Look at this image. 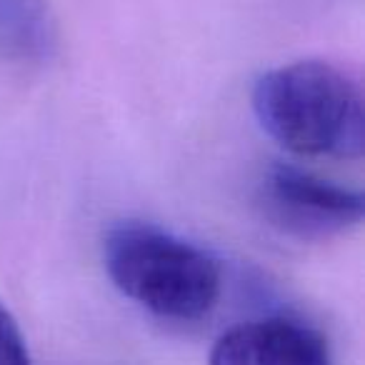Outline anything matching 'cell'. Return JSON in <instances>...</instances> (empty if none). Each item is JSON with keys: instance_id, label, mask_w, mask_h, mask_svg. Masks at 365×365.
<instances>
[{"instance_id": "6da1fadb", "label": "cell", "mask_w": 365, "mask_h": 365, "mask_svg": "<svg viewBox=\"0 0 365 365\" xmlns=\"http://www.w3.org/2000/svg\"><path fill=\"white\" fill-rule=\"evenodd\" d=\"M250 103L260 128L295 155H363V93L333 63L298 61L273 68L255 81Z\"/></svg>"}, {"instance_id": "7a4b0ae2", "label": "cell", "mask_w": 365, "mask_h": 365, "mask_svg": "<svg viewBox=\"0 0 365 365\" xmlns=\"http://www.w3.org/2000/svg\"><path fill=\"white\" fill-rule=\"evenodd\" d=\"M103 265L125 298L165 320L205 318L223 290V270L208 250L143 220L108 230Z\"/></svg>"}, {"instance_id": "3957f363", "label": "cell", "mask_w": 365, "mask_h": 365, "mask_svg": "<svg viewBox=\"0 0 365 365\" xmlns=\"http://www.w3.org/2000/svg\"><path fill=\"white\" fill-rule=\"evenodd\" d=\"M260 205L275 228L305 240L345 233L360 225L365 215L360 190L288 163H275L265 170Z\"/></svg>"}, {"instance_id": "277c9868", "label": "cell", "mask_w": 365, "mask_h": 365, "mask_svg": "<svg viewBox=\"0 0 365 365\" xmlns=\"http://www.w3.org/2000/svg\"><path fill=\"white\" fill-rule=\"evenodd\" d=\"M208 365H333V353L318 328L270 315L225 330L210 350Z\"/></svg>"}, {"instance_id": "5b68a950", "label": "cell", "mask_w": 365, "mask_h": 365, "mask_svg": "<svg viewBox=\"0 0 365 365\" xmlns=\"http://www.w3.org/2000/svg\"><path fill=\"white\" fill-rule=\"evenodd\" d=\"M58 36L46 0H0V53L21 63H46Z\"/></svg>"}, {"instance_id": "8992f818", "label": "cell", "mask_w": 365, "mask_h": 365, "mask_svg": "<svg viewBox=\"0 0 365 365\" xmlns=\"http://www.w3.org/2000/svg\"><path fill=\"white\" fill-rule=\"evenodd\" d=\"M0 365H33L26 335L3 300H0Z\"/></svg>"}]
</instances>
